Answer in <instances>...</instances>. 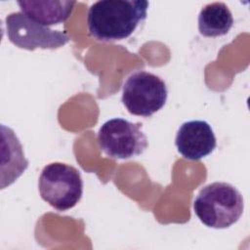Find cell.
Listing matches in <instances>:
<instances>
[{
  "instance_id": "cell-1",
  "label": "cell",
  "mask_w": 250,
  "mask_h": 250,
  "mask_svg": "<svg viewBox=\"0 0 250 250\" xmlns=\"http://www.w3.org/2000/svg\"><path fill=\"white\" fill-rule=\"evenodd\" d=\"M149 3L144 0H103L92 4L87 14L89 34L98 41L128 38L146 19Z\"/></svg>"
},
{
  "instance_id": "cell-2",
  "label": "cell",
  "mask_w": 250,
  "mask_h": 250,
  "mask_svg": "<svg viewBox=\"0 0 250 250\" xmlns=\"http://www.w3.org/2000/svg\"><path fill=\"white\" fill-rule=\"evenodd\" d=\"M244 200L232 185L215 182L202 188L193 201L196 217L206 227L227 229L242 216Z\"/></svg>"
},
{
  "instance_id": "cell-3",
  "label": "cell",
  "mask_w": 250,
  "mask_h": 250,
  "mask_svg": "<svg viewBox=\"0 0 250 250\" xmlns=\"http://www.w3.org/2000/svg\"><path fill=\"white\" fill-rule=\"evenodd\" d=\"M41 198L58 211L73 208L83 194V180L73 166L62 162L46 165L38 180Z\"/></svg>"
},
{
  "instance_id": "cell-4",
  "label": "cell",
  "mask_w": 250,
  "mask_h": 250,
  "mask_svg": "<svg viewBox=\"0 0 250 250\" xmlns=\"http://www.w3.org/2000/svg\"><path fill=\"white\" fill-rule=\"evenodd\" d=\"M168 89L164 80L147 71H136L125 80L121 101L134 115L149 117L166 104Z\"/></svg>"
},
{
  "instance_id": "cell-5",
  "label": "cell",
  "mask_w": 250,
  "mask_h": 250,
  "mask_svg": "<svg viewBox=\"0 0 250 250\" xmlns=\"http://www.w3.org/2000/svg\"><path fill=\"white\" fill-rule=\"evenodd\" d=\"M98 144L101 150L113 159L138 156L148 146L142 123H133L123 118H112L104 122L98 132Z\"/></svg>"
},
{
  "instance_id": "cell-6",
  "label": "cell",
  "mask_w": 250,
  "mask_h": 250,
  "mask_svg": "<svg viewBox=\"0 0 250 250\" xmlns=\"http://www.w3.org/2000/svg\"><path fill=\"white\" fill-rule=\"evenodd\" d=\"M6 33L15 46L34 51L35 49H59L69 42L67 33L43 25L22 12L11 13L5 20Z\"/></svg>"
},
{
  "instance_id": "cell-7",
  "label": "cell",
  "mask_w": 250,
  "mask_h": 250,
  "mask_svg": "<svg viewBox=\"0 0 250 250\" xmlns=\"http://www.w3.org/2000/svg\"><path fill=\"white\" fill-rule=\"evenodd\" d=\"M175 145L180 154L189 160H199L216 148L217 140L211 125L204 120L183 123L177 131Z\"/></svg>"
},
{
  "instance_id": "cell-8",
  "label": "cell",
  "mask_w": 250,
  "mask_h": 250,
  "mask_svg": "<svg viewBox=\"0 0 250 250\" xmlns=\"http://www.w3.org/2000/svg\"><path fill=\"white\" fill-rule=\"evenodd\" d=\"M17 4L30 19L50 26L62 23L68 19L75 1H19Z\"/></svg>"
},
{
  "instance_id": "cell-9",
  "label": "cell",
  "mask_w": 250,
  "mask_h": 250,
  "mask_svg": "<svg viewBox=\"0 0 250 250\" xmlns=\"http://www.w3.org/2000/svg\"><path fill=\"white\" fill-rule=\"evenodd\" d=\"M232 25V14L223 2H213L205 5L198 15V30L205 37L226 35Z\"/></svg>"
},
{
  "instance_id": "cell-10",
  "label": "cell",
  "mask_w": 250,
  "mask_h": 250,
  "mask_svg": "<svg viewBox=\"0 0 250 250\" xmlns=\"http://www.w3.org/2000/svg\"><path fill=\"white\" fill-rule=\"evenodd\" d=\"M2 134L6 136H2V141L7 145L8 151V160L5 163H2V167L8 164V176L6 180L2 183L1 188H5L6 186H10L13 184L28 167V160L24 157V153L22 150L21 144L20 143L18 137L15 135V132L5 127L1 126Z\"/></svg>"
}]
</instances>
